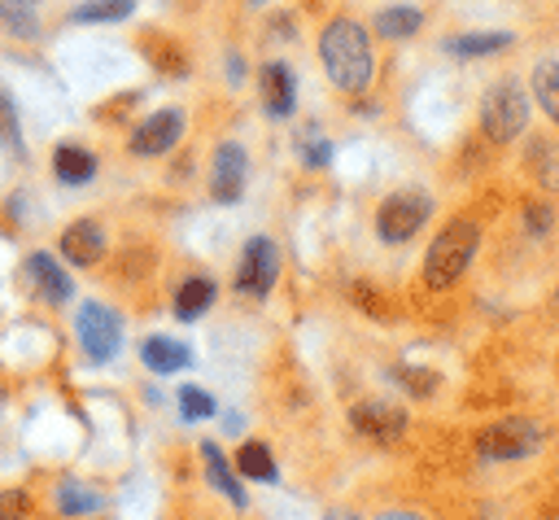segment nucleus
Wrapping results in <instances>:
<instances>
[{
  "label": "nucleus",
  "mask_w": 559,
  "mask_h": 520,
  "mask_svg": "<svg viewBox=\"0 0 559 520\" xmlns=\"http://www.w3.org/2000/svg\"><path fill=\"white\" fill-rule=\"evenodd\" d=\"M319 61H323V74L332 79L336 92H362L376 74V57H371V39H367V26L349 13L332 17L319 35Z\"/></svg>",
  "instance_id": "f257e3e1"
},
{
  "label": "nucleus",
  "mask_w": 559,
  "mask_h": 520,
  "mask_svg": "<svg viewBox=\"0 0 559 520\" xmlns=\"http://www.w3.org/2000/svg\"><path fill=\"white\" fill-rule=\"evenodd\" d=\"M476 245H480V227H476L472 218H450V223L432 236V245H428V253H424V284H428V288H450V284L472 267Z\"/></svg>",
  "instance_id": "f03ea898"
},
{
  "label": "nucleus",
  "mask_w": 559,
  "mask_h": 520,
  "mask_svg": "<svg viewBox=\"0 0 559 520\" xmlns=\"http://www.w3.org/2000/svg\"><path fill=\"white\" fill-rule=\"evenodd\" d=\"M476 122H480V135L489 144H511L524 135L528 127V87L520 79H498L485 96H480V109H476Z\"/></svg>",
  "instance_id": "7ed1b4c3"
},
{
  "label": "nucleus",
  "mask_w": 559,
  "mask_h": 520,
  "mask_svg": "<svg viewBox=\"0 0 559 520\" xmlns=\"http://www.w3.org/2000/svg\"><path fill=\"white\" fill-rule=\"evenodd\" d=\"M428 218H432V197H428L424 188H397V192H389V197L380 201V210H376V232H380V240L402 245V240H411Z\"/></svg>",
  "instance_id": "20e7f679"
},
{
  "label": "nucleus",
  "mask_w": 559,
  "mask_h": 520,
  "mask_svg": "<svg viewBox=\"0 0 559 520\" xmlns=\"http://www.w3.org/2000/svg\"><path fill=\"white\" fill-rule=\"evenodd\" d=\"M74 336H79V345L92 363H109L122 345V319L105 302H83L79 319H74Z\"/></svg>",
  "instance_id": "39448f33"
},
{
  "label": "nucleus",
  "mask_w": 559,
  "mask_h": 520,
  "mask_svg": "<svg viewBox=\"0 0 559 520\" xmlns=\"http://www.w3.org/2000/svg\"><path fill=\"white\" fill-rule=\"evenodd\" d=\"M537 446H542V428L528 415H507L476 437V450L485 459H528Z\"/></svg>",
  "instance_id": "423d86ee"
},
{
  "label": "nucleus",
  "mask_w": 559,
  "mask_h": 520,
  "mask_svg": "<svg viewBox=\"0 0 559 520\" xmlns=\"http://www.w3.org/2000/svg\"><path fill=\"white\" fill-rule=\"evenodd\" d=\"M275 275H280V249L271 236H253L245 249H240V267H236V293L245 297H266L275 288Z\"/></svg>",
  "instance_id": "0eeeda50"
},
{
  "label": "nucleus",
  "mask_w": 559,
  "mask_h": 520,
  "mask_svg": "<svg viewBox=\"0 0 559 520\" xmlns=\"http://www.w3.org/2000/svg\"><path fill=\"white\" fill-rule=\"evenodd\" d=\"M245 179H249V153H245V144L240 140H223L214 149V162H210V197L218 205H231V201H240Z\"/></svg>",
  "instance_id": "6e6552de"
},
{
  "label": "nucleus",
  "mask_w": 559,
  "mask_h": 520,
  "mask_svg": "<svg viewBox=\"0 0 559 520\" xmlns=\"http://www.w3.org/2000/svg\"><path fill=\"white\" fill-rule=\"evenodd\" d=\"M179 135H183V109H157V114H148L131 127L127 149L140 153V157H162L179 144Z\"/></svg>",
  "instance_id": "1a4fd4ad"
},
{
  "label": "nucleus",
  "mask_w": 559,
  "mask_h": 520,
  "mask_svg": "<svg viewBox=\"0 0 559 520\" xmlns=\"http://www.w3.org/2000/svg\"><path fill=\"white\" fill-rule=\"evenodd\" d=\"M349 419H354V428H358L362 437L384 441V446L397 441V437L406 433V411L393 406V402H380V398H362V402H354Z\"/></svg>",
  "instance_id": "9d476101"
},
{
  "label": "nucleus",
  "mask_w": 559,
  "mask_h": 520,
  "mask_svg": "<svg viewBox=\"0 0 559 520\" xmlns=\"http://www.w3.org/2000/svg\"><path fill=\"white\" fill-rule=\"evenodd\" d=\"M61 253H66V262H74V267H96L100 253H105V227L92 223V218H74V223L61 232Z\"/></svg>",
  "instance_id": "9b49d317"
},
{
  "label": "nucleus",
  "mask_w": 559,
  "mask_h": 520,
  "mask_svg": "<svg viewBox=\"0 0 559 520\" xmlns=\"http://www.w3.org/2000/svg\"><path fill=\"white\" fill-rule=\"evenodd\" d=\"M26 275H31V284L39 288V297H44L48 306H66V302L74 297V284H70L66 267H57V258L44 253V249L26 258Z\"/></svg>",
  "instance_id": "f8f14e48"
},
{
  "label": "nucleus",
  "mask_w": 559,
  "mask_h": 520,
  "mask_svg": "<svg viewBox=\"0 0 559 520\" xmlns=\"http://www.w3.org/2000/svg\"><path fill=\"white\" fill-rule=\"evenodd\" d=\"M258 87H262L266 114H275V118H288L293 114V105H297V79H293V70L284 61H266L262 74H258Z\"/></svg>",
  "instance_id": "ddd939ff"
},
{
  "label": "nucleus",
  "mask_w": 559,
  "mask_h": 520,
  "mask_svg": "<svg viewBox=\"0 0 559 520\" xmlns=\"http://www.w3.org/2000/svg\"><path fill=\"white\" fill-rule=\"evenodd\" d=\"M140 358H144L148 371L170 376V371H183V367L192 363V350H188L183 341H175V336H148V341L140 345Z\"/></svg>",
  "instance_id": "4468645a"
},
{
  "label": "nucleus",
  "mask_w": 559,
  "mask_h": 520,
  "mask_svg": "<svg viewBox=\"0 0 559 520\" xmlns=\"http://www.w3.org/2000/svg\"><path fill=\"white\" fill-rule=\"evenodd\" d=\"M511 48V35L507 31H467V35H450L445 39V52L459 57V61H476V57H493Z\"/></svg>",
  "instance_id": "2eb2a0df"
},
{
  "label": "nucleus",
  "mask_w": 559,
  "mask_h": 520,
  "mask_svg": "<svg viewBox=\"0 0 559 520\" xmlns=\"http://www.w3.org/2000/svg\"><path fill=\"white\" fill-rule=\"evenodd\" d=\"M214 297H218V284H214L210 275H188V280L179 284V293H175V315H179L183 323H192V319H201V315L214 306Z\"/></svg>",
  "instance_id": "dca6fc26"
},
{
  "label": "nucleus",
  "mask_w": 559,
  "mask_h": 520,
  "mask_svg": "<svg viewBox=\"0 0 559 520\" xmlns=\"http://www.w3.org/2000/svg\"><path fill=\"white\" fill-rule=\"evenodd\" d=\"M528 92H533V101L542 105V114L559 127V57H542V61L533 66Z\"/></svg>",
  "instance_id": "f3484780"
},
{
  "label": "nucleus",
  "mask_w": 559,
  "mask_h": 520,
  "mask_svg": "<svg viewBox=\"0 0 559 520\" xmlns=\"http://www.w3.org/2000/svg\"><path fill=\"white\" fill-rule=\"evenodd\" d=\"M52 170L61 184H87L96 175V153H87L83 144H57L52 149Z\"/></svg>",
  "instance_id": "a211bd4d"
},
{
  "label": "nucleus",
  "mask_w": 559,
  "mask_h": 520,
  "mask_svg": "<svg viewBox=\"0 0 559 520\" xmlns=\"http://www.w3.org/2000/svg\"><path fill=\"white\" fill-rule=\"evenodd\" d=\"M201 459H205V472H210V485H214V489H223V494H227V498H231V503H236V507L245 511V507H249V498H245V489H240V481H236V472H231V463L223 459V450H218L214 441H205V446H201Z\"/></svg>",
  "instance_id": "6ab92c4d"
},
{
  "label": "nucleus",
  "mask_w": 559,
  "mask_h": 520,
  "mask_svg": "<svg viewBox=\"0 0 559 520\" xmlns=\"http://www.w3.org/2000/svg\"><path fill=\"white\" fill-rule=\"evenodd\" d=\"M419 26H424V9H415V4H389V9L376 13V35L380 39H406Z\"/></svg>",
  "instance_id": "aec40b11"
},
{
  "label": "nucleus",
  "mask_w": 559,
  "mask_h": 520,
  "mask_svg": "<svg viewBox=\"0 0 559 520\" xmlns=\"http://www.w3.org/2000/svg\"><path fill=\"white\" fill-rule=\"evenodd\" d=\"M135 13V0H83L74 4L70 22L79 26H105V22H127Z\"/></svg>",
  "instance_id": "412c9836"
},
{
  "label": "nucleus",
  "mask_w": 559,
  "mask_h": 520,
  "mask_svg": "<svg viewBox=\"0 0 559 520\" xmlns=\"http://www.w3.org/2000/svg\"><path fill=\"white\" fill-rule=\"evenodd\" d=\"M57 507H61V516H92V511L105 507V498L96 489H87L83 481H61L57 485Z\"/></svg>",
  "instance_id": "4be33fe9"
},
{
  "label": "nucleus",
  "mask_w": 559,
  "mask_h": 520,
  "mask_svg": "<svg viewBox=\"0 0 559 520\" xmlns=\"http://www.w3.org/2000/svg\"><path fill=\"white\" fill-rule=\"evenodd\" d=\"M236 472L249 481H275V454L266 450V441H245L236 454Z\"/></svg>",
  "instance_id": "5701e85b"
},
{
  "label": "nucleus",
  "mask_w": 559,
  "mask_h": 520,
  "mask_svg": "<svg viewBox=\"0 0 559 520\" xmlns=\"http://www.w3.org/2000/svg\"><path fill=\"white\" fill-rule=\"evenodd\" d=\"M393 380L406 389V393H415V398H432L437 393V371H428V367H393Z\"/></svg>",
  "instance_id": "b1692460"
},
{
  "label": "nucleus",
  "mask_w": 559,
  "mask_h": 520,
  "mask_svg": "<svg viewBox=\"0 0 559 520\" xmlns=\"http://www.w3.org/2000/svg\"><path fill=\"white\" fill-rule=\"evenodd\" d=\"M0 26H4L9 35H22V39H35V35H39L35 9H22V4H4V0H0Z\"/></svg>",
  "instance_id": "393cba45"
},
{
  "label": "nucleus",
  "mask_w": 559,
  "mask_h": 520,
  "mask_svg": "<svg viewBox=\"0 0 559 520\" xmlns=\"http://www.w3.org/2000/svg\"><path fill=\"white\" fill-rule=\"evenodd\" d=\"M0 144L9 153H22V127H17V105L9 92H0Z\"/></svg>",
  "instance_id": "a878e982"
},
{
  "label": "nucleus",
  "mask_w": 559,
  "mask_h": 520,
  "mask_svg": "<svg viewBox=\"0 0 559 520\" xmlns=\"http://www.w3.org/2000/svg\"><path fill=\"white\" fill-rule=\"evenodd\" d=\"M179 411H183V419H210L214 415V398L205 389H197V385H183L179 389Z\"/></svg>",
  "instance_id": "bb28decb"
},
{
  "label": "nucleus",
  "mask_w": 559,
  "mask_h": 520,
  "mask_svg": "<svg viewBox=\"0 0 559 520\" xmlns=\"http://www.w3.org/2000/svg\"><path fill=\"white\" fill-rule=\"evenodd\" d=\"M524 223H528V236H550V232H555V205L528 201V205H524Z\"/></svg>",
  "instance_id": "cd10ccee"
},
{
  "label": "nucleus",
  "mask_w": 559,
  "mask_h": 520,
  "mask_svg": "<svg viewBox=\"0 0 559 520\" xmlns=\"http://www.w3.org/2000/svg\"><path fill=\"white\" fill-rule=\"evenodd\" d=\"M301 162H306V166H314V170H319V166H328V162H332V144H328L319 131L301 135Z\"/></svg>",
  "instance_id": "c85d7f7f"
},
{
  "label": "nucleus",
  "mask_w": 559,
  "mask_h": 520,
  "mask_svg": "<svg viewBox=\"0 0 559 520\" xmlns=\"http://www.w3.org/2000/svg\"><path fill=\"white\" fill-rule=\"evenodd\" d=\"M31 498L26 489H0V520H26Z\"/></svg>",
  "instance_id": "c756f323"
},
{
  "label": "nucleus",
  "mask_w": 559,
  "mask_h": 520,
  "mask_svg": "<svg viewBox=\"0 0 559 520\" xmlns=\"http://www.w3.org/2000/svg\"><path fill=\"white\" fill-rule=\"evenodd\" d=\"M323 520H362V516H358V511H349V507H332Z\"/></svg>",
  "instance_id": "7c9ffc66"
},
{
  "label": "nucleus",
  "mask_w": 559,
  "mask_h": 520,
  "mask_svg": "<svg viewBox=\"0 0 559 520\" xmlns=\"http://www.w3.org/2000/svg\"><path fill=\"white\" fill-rule=\"evenodd\" d=\"M380 520H424L419 511H380Z\"/></svg>",
  "instance_id": "2f4dec72"
},
{
  "label": "nucleus",
  "mask_w": 559,
  "mask_h": 520,
  "mask_svg": "<svg viewBox=\"0 0 559 520\" xmlns=\"http://www.w3.org/2000/svg\"><path fill=\"white\" fill-rule=\"evenodd\" d=\"M4 4H22V9H35L39 0H4Z\"/></svg>",
  "instance_id": "473e14b6"
},
{
  "label": "nucleus",
  "mask_w": 559,
  "mask_h": 520,
  "mask_svg": "<svg viewBox=\"0 0 559 520\" xmlns=\"http://www.w3.org/2000/svg\"><path fill=\"white\" fill-rule=\"evenodd\" d=\"M555 306H559V288H555Z\"/></svg>",
  "instance_id": "72a5a7b5"
}]
</instances>
